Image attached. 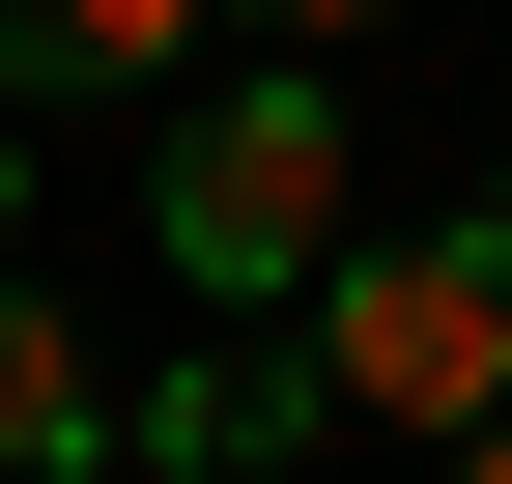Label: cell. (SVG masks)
Returning a JSON list of instances; mask_svg holds the SVG:
<instances>
[{"instance_id":"ba28073f","label":"cell","mask_w":512,"mask_h":484,"mask_svg":"<svg viewBox=\"0 0 512 484\" xmlns=\"http://www.w3.org/2000/svg\"><path fill=\"white\" fill-rule=\"evenodd\" d=\"M484 228H512V200H484Z\"/></svg>"},{"instance_id":"7a4b0ae2","label":"cell","mask_w":512,"mask_h":484,"mask_svg":"<svg viewBox=\"0 0 512 484\" xmlns=\"http://www.w3.org/2000/svg\"><path fill=\"white\" fill-rule=\"evenodd\" d=\"M143 200H171V285L200 314H313L342 285V86H200Z\"/></svg>"},{"instance_id":"6da1fadb","label":"cell","mask_w":512,"mask_h":484,"mask_svg":"<svg viewBox=\"0 0 512 484\" xmlns=\"http://www.w3.org/2000/svg\"><path fill=\"white\" fill-rule=\"evenodd\" d=\"M313 399H370L399 456H484V428H512V228H342Z\"/></svg>"},{"instance_id":"8992f818","label":"cell","mask_w":512,"mask_h":484,"mask_svg":"<svg viewBox=\"0 0 512 484\" xmlns=\"http://www.w3.org/2000/svg\"><path fill=\"white\" fill-rule=\"evenodd\" d=\"M256 29H399V0H256Z\"/></svg>"},{"instance_id":"3957f363","label":"cell","mask_w":512,"mask_h":484,"mask_svg":"<svg viewBox=\"0 0 512 484\" xmlns=\"http://www.w3.org/2000/svg\"><path fill=\"white\" fill-rule=\"evenodd\" d=\"M285 428H313V371H256V342H200L171 399H114V456H171V484H285Z\"/></svg>"},{"instance_id":"5b68a950","label":"cell","mask_w":512,"mask_h":484,"mask_svg":"<svg viewBox=\"0 0 512 484\" xmlns=\"http://www.w3.org/2000/svg\"><path fill=\"white\" fill-rule=\"evenodd\" d=\"M228 0H0V86H171Z\"/></svg>"},{"instance_id":"277c9868","label":"cell","mask_w":512,"mask_h":484,"mask_svg":"<svg viewBox=\"0 0 512 484\" xmlns=\"http://www.w3.org/2000/svg\"><path fill=\"white\" fill-rule=\"evenodd\" d=\"M114 456V371H86V314L57 285H0V484H86Z\"/></svg>"},{"instance_id":"52a82bcc","label":"cell","mask_w":512,"mask_h":484,"mask_svg":"<svg viewBox=\"0 0 512 484\" xmlns=\"http://www.w3.org/2000/svg\"><path fill=\"white\" fill-rule=\"evenodd\" d=\"M427 484H512V428H484V456H427Z\"/></svg>"}]
</instances>
